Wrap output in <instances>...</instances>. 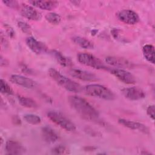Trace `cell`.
<instances>
[{
    "label": "cell",
    "mask_w": 155,
    "mask_h": 155,
    "mask_svg": "<svg viewBox=\"0 0 155 155\" xmlns=\"http://www.w3.org/2000/svg\"><path fill=\"white\" fill-rule=\"evenodd\" d=\"M52 152L56 154H65L69 153L68 149L63 145H58L52 150Z\"/></svg>",
    "instance_id": "484cf974"
},
{
    "label": "cell",
    "mask_w": 155,
    "mask_h": 155,
    "mask_svg": "<svg viewBox=\"0 0 155 155\" xmlns=\"http://www.w3.org/2000/svg\"><path fill=\"white\" fill-rule=\"evenodd\" d=\"M5 28L6 29V32L8 34V35L12 38H14V36L15 35V32L13 30V29L8 25H5Z\"/></svg>",
    "instance_id": "f1b7e54d"
},
{
    "label": "cell",
    "mask_w": 155,
    "mask_h": 155,
    "mask_svg": "<svg viewBox=\"0 0 155 155\" xmlns=\"http://www.w3.org/2000/svg\"><path fill=\"white\" fill-rule=\"evenodd\" d=\"M49 76L60 86L64 89L73 93H79L82 87L78 83L62 75L60 72L53 68H50L48 71Z\"/></svg>",
    "instance_id": "7a4b0ae2"
},
{
    "label": "cell",
    "mask_w": 155,
    "mask_h": 155,
    "mask_svg": "<svg viewBox=\"0 0 155 155\" xmlns=\"http://www.w3.org/2000/svg\"><path fill=\"white\" fill-rule=\"evenodd\" d=\"M105 62L111 66L117 67V68H131L134 67L132 62L121 57L108 56L105 58Z\"/></svg>",
    "instance_id": "8fae6325"
},
{
    "label": "cell",
    "mask_w": 155,
    "mask_h": 155,
    "mask_svg": "<svg viewBox=\"0 0 155 155\" xmlns=\"http://www.w3.org/2000/svg\"><path fill=\"white\" fill-rule=\"evenodd\" d=\"M77 58L81 64L86 66L98 70H106L107 71L109 69L108 67L104 65L102 61L89 53H79L77 56Z\"/></svg>",
    "instance_id": "5b68a950"
},
{
    "label": "cell",
    "mask_w": 155,
    "mask_h": 155,
    "mask_svg": "<svg viewBox=\"0 0 155 155\" xmlns=\"http://www.w3.org/2000/svg\"><path fill=\"white\" fill-rule=\"evenodd\" d=\"M20 13L23 17L31 21H39L42 18L39 11L25 4H22L21 6Z\"/></svg>",
    "instance_id": "7c38bea8"
},
{
    "label": "cell",
    "mask_w": 155,
    "mask_h": 155,
    "mask_svg": "<svg viewBox=\"0 0 155 155\" xmlns=\"http://www.w3.org/2000/svg\"><path fill=\"white\" fill-rule=\"evenodd\" d=\"M124 97L131 101H138L145 97V92L140 88L136 87H128L122 90Z\"/></svg>",
    "instance_id": "9c48e42d"
},
{
    "label": "cell",
    "mask_w": 155,
    "mask_h": 155,
    "mask_svg": "<svg viewBox=\"0 0 155 155\" xmlns=\"http://www.w3.org/2000/svg\"><path fill=\"white\" fill-rule=\"evenodd\" d=\"M10 80L12 83L26 88H33L36 85V83L33 80L22 75L13 74L10 76Z\"/></svg>",
    "instance_id": "4fadbf2b"
},
{
    "label": "cell",
    "mask_w": 155,
    "mask_h": 155,
    "mask_svg": "<svg viewBox=\"0 0 155 155\" xmlns=\"http://www.w3.org/2000/svg\"><path fill=\"white\" fill-rule=\"evenodd\" d=\"M142 53L145 59L149 62L154 64V48L152 45L146 44L142 48Z\"/></svg>",
    "instance_id": "d6986e66"
},
{
    "label": "cell",
    "mask_w": 155,
    "mask_h": 155,
    "mask_svg": "<svg viewBox=\"0 0 155 155\" xmlns=\"http://www.w3.org/2000/svg\"><path fill=\"white\" fill-rule=\"evenodd\" d=\"M47 116L50 120L65 131L73 132L76 130L74 124L59 111H49L47 113Z\"/></svg>",
    "instance_id": "277c9868"
},
{
    "label": "cell",
    "mask_w": 155,
    "mask_h": 155,
    "mask_svg": "<svg viewBox=\"0 0 155 155\" xmlns=\"http://www.w3.org/2000/svg\"><path fill=\"white\" fill-rule=\"evenodd\" d=\"M45 18L47 21L53 25H58L61 22V16L54 12H51L47 13Z\"/></svg>",
    "instance_id": "7402d4cb"
},
{
    "label": "cell",
    "mask_w": 155,
    "mask_h": 155,
    "mask_svg": "<svg viewBox=\"0 0 155 155\" xmlns=\"http://www.w3.org/2000/svg\"><path fill=\"white\" fill-rule=\"evenodd\" d=\"M116 16L120 21L128 25H134L139 21L138 14L130 9L122 10L117 13Z\"/></svg>",
    "instance_id": "8992f818"
},
{
    "label": "cell",
    "mask_w": 155,
    "mask_h": 155,
    "mask_svg": "<svg viewBox=\"0 0 155 155\" xmlns=\"http://www.w3.org/2000/svg\"><path fill=\"white\" fill-rule=\"evenodd\" d=\"M0 91L1 93L4 94L12 95L13 94V90L11 87L8 84V83L4 79H1L0 84Z\"/></svg>",
    "instance_id": "cb8c5ba5"
},
{
    "label": "cell",
    "mask_w": 155,
    "mask_h": 155,
    "mask_svg": "<svg viewBox=\"0 0 155 155\" xmlns=\"http://www.w3.org/2000/svg\"><path fill=\"white\" fill-rule=\"evenodd\" d=\"M50 53L54 58L56 61L59 64L64 67H71L73 65V62L71 60L63 55L61 52L57 50H51Z\"/></svg>",
    "instance_id": "ac0fdd59"
},
{
    "label": "cell",
    "mask_w": 155,
    "mask_h": 155,
    "mask_svg": "<svg viewBox=\"0 0 155 155\" xmlns=\"http://www.w3.org/2000/svg\"><path fill=\"white\" fill-rule=\"evenodd\" d=\"M8 64V62L7 61V59L5 58L4 59L2 56H1V67H6Z\"/></svg>",
    "instance_id": "f546056e"
},
{
    "label": "cell",
    "mask_w": 155,
    "mask_h": 155,
    "mask_svg": "<svg viewBox=\"0 0 155 155\" xmlns=\"http://www.w3.org/2000/svg\"><path fill=\"white\" fill-rule=\"evenodd\" d=\"M5 150L7 154H22L25 153V149L18 142L12 140H7L5 143Z\"/></svg>",
    "instance_id": "9a60e30c"
},
{
    "label": "cell",
    "mask_w": 155,
    "mask_h": 155,
    "mask_svg": "<svg viewBox=\"0 0 155 155\" xmlns=\"http://www.w3.org/2000/svg\"><path fill=\"white\" fill-rule=\"evenodd\" d=\"M41 134L44 140L50 143L56 142L59 136L54 130L49 126H45L41 129Z\"/></svg>",
    "instance_id": "2e32d148"
},
{
    "label": "cell",
    "mask_w": 155,
    "mask_h": 155,
    "mask_svg": "<svg viewBox=\"0 0 155 155\" xmlns=\"http://www.w3.org/2000/svg\"><path fill=\"white\" fill-rule=\"evenodd\" d=\"M110 73L114 75L116 78L127 84H134L136 80L135 77L129 71L121 68H110L108 70Z\"/></svg>",
    "instance_id": "52a82bcc"
},
{
    "label": "cell",
    "mask_w": 155,
    "mask_h": 155,
    "mask_svg": "<svg viewBox=\"0 0 155 155\" xmlns=\"http://www.w3.org/2000/svg\"><path fill=\"white\" fill-rule=\"evenodd\" d=\"M24 119L26 122L31 125H37L41 122V117L33 114H27L24 116Z\"/></svg>",
    "instance_id": "603a6c76"
},
{
    "label": "cell",
    "mask_w": 155,
    "mask_h": 155,
    "mask_svg": "<svg viewBox=\"0 0 155 155\" xmlns=\"http://www.w3.org/2000/svg\"><path fill=\"white\" fill-rule=\"evenodd\" d=\"M18 100L19 104L24 107L28 108H35L38 107L36 101L31 98L22 96H18Z\"/></svg>",
    "instance_id": "44dd1931"
},
{
    "label": "cell",
    "mask_w": 155,
    "mask_h": 155,
    "mask_svg": "<svg viewBox=\"0 0 155 155\" xmlns=\"http://www.w3.org/2000/svg\"><path fill=\"white\" fill-rule=\"evenodd\" d=\"M73 42L79 47L85 49H92L94 48V44L90 40L81 36H73L72 38Z\"/></svg>",
    "instance_id": "ffe728a7"
},
{
    "label": "cell",
    "mask_w": 155,
    "mask_h": 155,
    "mask_svg": "<svg viewBox=\"0 0 155 155\" xmlns=\"http://www.w3.org/2000/svg\"><path fill=\"white\" fill-rule=\"evenodd\" d=\"M68 100L71 107L84 119L93 121L98 119V111L85 99L78 96H70Z\"/></svg>",
    "instance_id": "6da1fadb"
},
{
    "label": "cell",
    "mask_w": 155,
    "mask_h": 155,
    "mask_svg": "<svg viewBox=\"0 0 155 155\" xmlns=\"http://www.w3.org/2000/svg\"><path fill=\"white\" fill-rule=\"evenodd\" d=\"M118 122L128 128L133 130H137L144 134H149L148 128L145 125L140 122L132 121L125 119H119L118 120Z\"/></svg>",
    "instance_id": "5bb4252c"
},
{
    "label": "cell",
    "mask_w": 155,
    "mask_h": 155,
    "mask_svg": "<svg viewBox=\"0 0 155 155\" xmlns=\"http://www.w3.org/2000/svg\"><path fill=\"white\" fill-rule=\"evenodd\" d=\"M29 2L34 7L45 10H51L58 5V2L55 1H31Z\"/></svg>",
    "instance_id": "e0dca14e"
},
{
    "label": "cell",
    "mask_w": 155,
    "mask_h": 155,
    "mask_svg": "<svg viewBox=\"0 0 155 155\" xmlns=\"http://www.w3.org/2000/svg\"><path fill=\"white\" fill-rule=\"evenodd\" d=\"M154 111H155V108L154 105H149L147 109V113L149 116L150 118H151L153 120H154Z\"/></svg>",
    "instance_id": "83f0119b"
},
{
    "label": "cell",
    "mask_w": 155,
    "mask_h": 155,
    "mask_svg": "<svg viewBox=\"0 0 155 155\" xmlns=\"http://www.w3.org/2000/svg\"><path fill=\"white\" fill-rule=\"evenodd\" d=\"M2 2L10 8H17L19 7V3L16 1H2Z\"/></svg>",
    "instance_id": "4316f807"
},
{
    "label": "cell",
    "mask_w": 155,
    "mask_h": 155,
    "mask_svg": "<svg viewBox=\"0 0 155 155\" xmlns=\"http://www.w3.org/2000/svg\"><path fill=\"white\" fill-rule=\"evenodd\" d=\"M18 26L21 29V30L27 35H31L32 33V30L29 24L24 21H18Z\"/></svg>",
    "instance_id": "d4e9b609"
},
{
    "label": "cell",
    "mask_w": 155,
    "mask_h": 155,
    "mask_svg": "<svg viewBox=\"0 0 155 155\" xmlns=\"http://www.w3.org/2000/svg\"><path fill=\"white\" fill-rule=\"evenodd\" d=\"M68 73L71 76L84 81L94 82L98 80V78L94 74L79 68H71Z\"/></svg>",
    "instance_id": "ba28073f"
},
{
    "label": "cell",
    "mask_w": 155,
    "mask_h": 155,
    "mask_svg": "<svg viewBox=\"0 0 155 155\" xmlns=\"http://www.w3.org/2000/svg\"><path fill=\"white\" fill-rule=\"evenodd\" d=\"M84 91L87 95L107 101H112L115 98L114 93L110 89L99 84L87 85L84 87Z\"/></svg>",
    "instance_id": "3957f363"
},
{
    "label": "cell",
    "mask_w": 155,
    "mask_h": 155,
    "mask_svg": "<svg viewBox=\"0 0 155 155\" xmlns=\"http://www.w3.org/2000/svg\"><path fill=\"white\" fill-rule=\"evenodd\" d=\"M25 43L29 49L36 54H44L48 51V48L44 43L37 41L33 37L27 38Z\"/></svg>",
    "instance_id": "30bf717a"
}]
</instances>
